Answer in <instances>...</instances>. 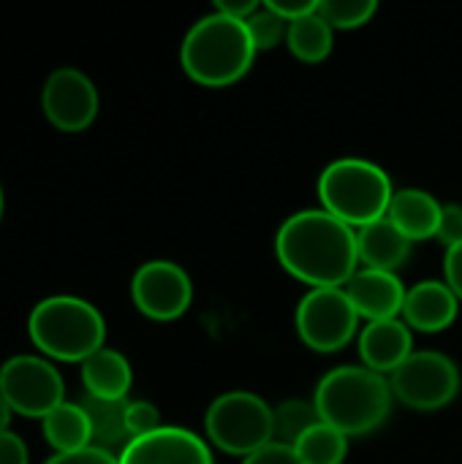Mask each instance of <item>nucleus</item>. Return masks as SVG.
I'll return each mask as SVG.
<instances>
[{"instance_id":"obj_17","label":"nucleus","mask_w":462,"mask_h":464,"mask_svg":"<svg viewBox=\"0 0 462 464\" xmlns=\"http://www.w3.org/2000/svg\"><path fill=\"white\" fill-rule=\"evenodd\" d=\"M411 239L398 231V226L389 218H381L370 226L357 228V247H359V264L365 269H381L395 272L408 261L411 256Z\"/></svg>"},{"instance_id":"obj_12","label":"nucleus","mask_w":462,"mask_h":464,"mask_svg":"<svg viewBox=\"0 0 462 464\" xmlns=\"http://www.w3.org/2000/svg\"><path fill=\"white\" fill-rule=\"evenodd\" d=\"M120 464H215L204 438L185 427H161L133 438L120 454Z\"/></svg>"},{"instance_id":"obj_7","label":"nucleus","mask_w":462,"mask_h":464,"mask_svg":"<svg viewBox=\"0 0 462 464\" xmlns=\"http://www.w3.org/2000/svg\"><path fill=\"white\" fill-rule=\"evenodd\" d=\"M389 386L398 402L417 413L444 411L460 392V370L441 351H414L392 375Z\"/></svg>"},{"instance_id":"obj_6","label":"nucleus","mask_w":462,"mask_h":464,"mask_svg":"<svg viewBox=\"0 0 462 464\" xmlns=\"http://www.w3.org/2000/svg\"><path fill=\"white\" fill-rule=\"evenodd\" d=\"M207 440L231 457H251L275 443V408L253 392H226L204 413Z\"/></svg>"},{"instance_id":"obj_14","label":"nucleus","mask_w":462,"mask_h":464,"mask_svg":"<svg viewBox=\"0 0 462 464\" xmlns=\"http://www.w3.org/2000/svg\"><path fill=\"white\" fill-rule=\"evenodd\" d=\"M460 299L444 280H422L406 294L403 321L411 332L438 334L457 321Z\"/></svg>"},{"instance_id":"obj_9","label":"nucleus","mask_w":462,"mask_h":464,"mask_svg":"<svg viewBox=\"0 0 462 464\" xmlns=\"http://www.w3.org/2000/svg\"><path fill=\"white\" fill-rule=\"evenodd\" d=\"M300 340L316 353L343 351L359 329V313L343 288H310L294 313Z\"/></svg>"},{"instance_id":"obj_5","label":"nucleus","mask_w":462,"mask_h":464,"mask_svg":"<svg viewBox=\"0 0 462 464\" xmlns=\"http://www.w3.org/2000/svg\"><path fill=\"white\" fill-rule=\"evenodd\" d=\"M395 196L389 174L365 158H338L319 177L321 209L351 228L370 226L387 218Z\"/></svg>"},{"instance_id":"obj_20","label":"nucleus","mask_w":462,"mask_h":464,"mask_svg":"<svg viewBox=\"0 0 462 464\" xmlns=\"http://www.w3.org/2000/svg\"><path fill=\"white\" fill-rule=\"evenodd\" d=\"M87 419H90V432H93V446L120 454L128 443V424H125V405L128 400H95V397H82L79 400Z\"/></svg>"},{"instance_id":"obj_34","label":"nucleus","mask_w":462,"mask_h":464,"mask_svg":"<svg viewBox=\"0 0 462 464\" xmlns=\"http://www.w3.org/2000/svg\"><path fill=\"white\" fill-rule=\"evenodd\" d=\"M11 419H14V411H11V405L5 402V397L0 394V435H3V432H11Z\"/></svg>"},{"instance_id":"obj_18","label":"nucleus","mask_w":462,"mask_h":464,"mask_svg":"<svg viewBox=\"0 0 462 464\" xmlns=\"http://www.w3.org/2000/svg\"><path fill=\"white\" fill-rule=\"evenodd\" d=\"M82 386L87 397L95 400H128L133 386V370L128 359L114 348H101L82 362Z\"/></svg>"},{"instance_id":"obj_11","label":"nucleus","mask_w":462,"mask_h":464,"mask_svg":"<svg viewBox=\"0 0 462 464\" xmlns=\"http://www.w3.org/2000/svg\"><path fill=\"white\" fill-rule=\"evenodd\" d=\"M41 106L46 120L57 130L82 133L95 122L101 98H98V87L84 71L74 65H63L46 76L41 90Z\"/></svg>"},{"instance_id":"obj_24","label":"nucleus","mask_w":462,"mask_h":464,"mask_svg":"<svg viewBox=\"0 0 462 464\" xmlns=\"http://www.w3.org/2000/svg\"><path fill=\"white\" fill-rule=\"evenodd\" d=\"M378 11L376 0H319V14L332 24V30L365 27Z\"/></svg>"},{"instance_id":"obj_3","label":"nucleus","mask_w":462,"mask_h":464,"mask_svg":"<svg viewBox=\"0 0 462 464\" xmlns=\"http://www.w3.org/2000/svg\"><path fill=\"white\" fill-rule=\"evenodd\" d=\"M256 60L248 22L221 11L196 19L180 46L182 71L202 87H229L240 82Z\"/></svg>"},{"instance_id":"obj_26","label":"nucleus","mask_w":462,"mask_h":464,"mask_svg":"<svg viewBox=\"0 0 462 464\" xmlns=\"http://www.w3.org/2000/svg\"><path fill=\"white\" fill-rule=\"evenodd\" d=\"M125 424H128V435L142 438L150 435L155 430H161V411L150 402V400H128L125 405Z\"/></svg>"},{"instance_id":"obj_19","label":"nucleus","mask_w":462,"mask_h":464,"mask_svg":"<svg viewBox=\"0 0 462 464\" xmlns=\"http://www.w3.org/2000/svg\"><path fill=\"white\" fill-rule=\"evenodd\" d=\"M41 432L54 454H74L93 446L90 419L82 402H63L46 419H41Z\"/></svg>"},{"instance_id":"obj_8","label":"nucleus","mask_w":462,"mask_h":464,"mask_svg":"<svg viewBox=\"0 0 462 464\" xmlns=\"http://www.w3.org/2000/svg\"><path fill=\"white\" fill-rule=\"evenodd\" d=\"M0 394L16 416L46 419L65 402V383L46 356L16 353L0 364Z\"/></svg>"},{"instance_id":"obj_31","label":"nucleus","mask_w":462,"mask_h":464,"mask_svg":"<svg viewBox=\"0 0 462 464\" xmlns=\"http://www.w3.org/2000/svg\"><path fill=\"white\" fill-rule=\"evenodd\" d=\"M444 283L455 291V296L462 302V245L447 247V256H444Z\"/></svg>"},{"instance_id":"obj_4","label":"nucleus","mask_w":462,"mask_h":464,"mask_svg":"<svg viewBox=\"0 0 462 464\" xmlns=\"http://www.w3.org/2000/svg\"><path fill=\"white\" fill-rule=\"evenodd\" d=\"M30 343L49 362H84L103 348L106 321L101 310L71 294L41 299L27 318Z\"/></svg>"},{"instance_id":"obj_2","label":"nucleus","mask_w":462,"mask_h":464,"mask_svg":"<svg viewBox=\"0 0 462 464\" xmlns=\"http://www.w3.org/2000/svg\"><path fill=\"white\" fill-rule=\"evenodd\" d=\"M392 400L389 378L368 370L365 364L329 370L313 392V405L321 421L346 438H365L381 430L392 413Z\"/></svg>"},{"instance_id":"obj_21","label":"nucleus","mask_w":462,"mask_h":464,"mask_svg":"<svg viewBox=\"0 0 462 464\" xmlns=\"http://www.w3.org/2000/svg\"><path fill=\"white\" fill-rule=\"evenodd\" d=\"M286 44L291 49V54L302 63H321L329 57L332 44H335V30L332 24L319 14V8L313 14H305L294 22H289V35Z\"/></svg>"},{"instance_id":"obj_30","label":"nucleus","mask_w":462,"mask_h":464,"mask_svg":"<svg viewBox=\"0 0 462 464\" xmlns=\"http://www.w3.org/2000/svg\"><path fill=\"white\" fill-rule=\"evenodd\" d=\"M0 464H30L27 443L16 432L0 435Z\"/></svg>"},{"instance_id":"obj_16","label":"nucleus","mask_w":462,"mask_h":464,"mask_svg":"<svg viewBox=\"0 0 462 464\" xmlns=\"http://www.w3.org/2000/svg\"><path fill=\"white\" fill-rule=\"evenodd\" d=\"M387 218L411 242H425V239L438 237L441 218H444V204L428 190L403 188V190H395V196L389 201V209H387Z\"/></svg>"},{"instance_id":"obj_28","label":"nucleus","mask_w":462,"mask_h":464,"mask_svg":"<svg viewBox=\"0 0 462 464\" xmlns=\"http://www.w3.org/2000/svg\"><path fill=\"white\" fill-rule=\"evenodd\" d=\"M242 464H302L300 462V457H297V451H294V446H286V443H270V446H264V449H259L256 454H251V457H245Z\"/></svg>"},{"instance_id":"obj_10","label":"nucleus","mask_w":462,"mask_h":464,"mask_svg":"<svg viewBox=\"0 0 462 464\" xmlns=\"http://www.w3.org/2000/svg\"><path fill=\"white\" fill-rule=\"evenodd\" d=\"M131 299L150 321H174L188 313L193 302V283L174 261H144L131 277Z\"/></svg>"},{"instance_id":"obj_27","label":"nucleus","mask_w":462,"mask_h":464,"mask_svg":"<svg viewBox=\"0 0 462 464\" xmlns=\"http://www.w3.org/2000/svg\"><path fill=\"white\" fill-rule=\"evenodd\" d=\"M436 239L444 247L462 245V204H444V218H441V228Z\"/></svg>"},{"instance_id":"obj_25","label":"nucleus","mask_w":462,"mask_h":464,"mask_svg":"<svg viewBox=\"0 0 462 464\" xmlns=\"http://www.w3.org/2000/svg\"><path fill=\"white\" fill-rule=\"evenodd\" d=\"M248 30H251L253 44H256V52H270L286 41L289 22L283 16H278L267 3H261V8L248 19Z\"/></svg>"},{"instance_id":"obj_1","label":"nucleus","mask_w":462,"mask_h":464,"mask_svg":"<svg viewBox=\"0 0 462 464\" xmlns=\"http://www.w3.org/2000/svg\"><path fill=\"white\" fill-rule=\"evenodd\" d=\"M280 266L310 288H343L359 272L357 228L327 209H300L275 234Z\"/></svg>"},{"instance_id":"obj_29","label":"nucleus","mask_w":462,"mask_h":464,"mask_svg":"<svg viewBox=\"0 0 462 464\" xmlns=\"http://www.w3.org/2000/svg\"><path fill=\"white\" fill-rule=\"evenodd\" d=\"M44 464H120V459L112 451L87 446V449L74 451V454H54V457H49Z\"/></svg>"},{"instance_id":"obj_32","label":"nucleus","mask_w":462,"mask_h":464,"mask_svg":"<svg viewBox=\"0 0 462 464\" xmlns=\"http://www.w3.org/2000/svg\"><path fill=\"white\" fill-rule=\"evenodd\" d=\"M267 5L286 22H294L305 14H313L319 8V0H267Z\"/></svg>"},{"instance_id":"obj_23","label":"nucleus","mask_w":462,"mask_h":464,"mask_svg":"<svg viewBox=\"0 0 462 464\" xmlns=\"http://www.w3.org/2000/svg\"><path fill=\"white\" fill-rule=\"evenodd\" d=\"M321 421L313 400H286L275 408V440L294 446L310 427Z\"/></svg>"},{"instance_id":"obj_15","label":"nucleus","mask_w":462,"mask_h":464,"mask_svg":"<svg viewBox=\"0 0 462 464\" xmlns=\"http://www.w3.org/2000/svg\"><path fill=\"white\" fill-rule=\"evenodd\" d=\"M414 353V334L403 318L373 321L359 334V356L368 370L392 375Z\"/></svg>"},{"instance_id":"obj_13","label":"nucleus","mask_w":462,"mask_h":464,"mask_svg":"<svg viewBox=\"0 0 462 464\" xmlns=\"http://www.w3.org/2000/svg\"><path fill=\"white\" fill-rule=\"evenodd\" d=\"M343 291L349 294L359 318H365L368 324L400 318L406 294H408V288L403 285V280L395 272L365 269V266L343 285Z\"/></svg>"},{"instance_id":"obj_22","label":"nucleus","mask_w":462,"mask_h":464,"mask_svg":"<svg viewBox=\"0 0 462 464\" xmlns=\"http://www.w3.org/2000/svg\"><path fill=\"white\" fill-rule=\"evenodd\" d=\"M294 451L302 464H343L349 454V438L335 427L319 421L294 443Z\"/></svg>"},{"instance_id":"obj_35","label":"nucleus","mask_w":462,"mask_h":464,"mask_svg":"<svg viewBox=\"0 0 462 464\" xmlns=\"http://www.w3.org/2000/svg\"><path fill=\"white\" fill-rule=\"evenodd\" d=\"M3 207H5V201H3V185H0V218H3Z\"/></svg>"},{"instance_id":"obj_33","label":"nucleus","mask_w":462,"mask_h":464,"mask_svg":"<svg viewBox=\"0 0 462 464\" xmlns=\"http://www.w3.org/2000/svg\"><path fill=\"white\" fill-rule=\"evenodd\" d=\"M259 8H261V3H256V0H218L215 3V11L234 16V19H242V22H248Z\"/></svg>"}]
</instances>
